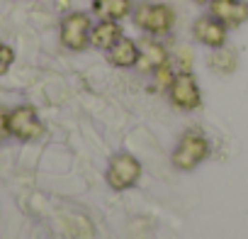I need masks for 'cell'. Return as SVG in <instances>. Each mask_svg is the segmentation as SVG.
Segmentation results:
<instances>
[{
  "instance_id": "obj_1",
  "label": "cell",
  "mask_w": 248,
  "mask_h": 239,
  "mask_svg": "<svg viewBox=\"0 0 248 239\" xmlns=\"http://www.w3.org/2000/svg\"><path fill=\"white\" fill-rule=\"evenodd\" d=\"M207 154H209V142L197 130H192V132L183 135V139H180V144H178V149L173 154V164L180 171H190L202 159H207Z\"/></svg>"
},
{
  "instance_id": "obj_2",
  "label": "cell",
  "mask_w": 248,
  "mask_h": 239,
  "mask_svg": "<svg viewBox=\"0 0 248 239\" xmlns=\"http://www.w3.org/2000/svg\"><path fill=\"white\" fill-rule=\"evenodd\" d=\"M134 22H137V27H141V30L149 32V34H166V32L173 27V22H175V13H173V8H168V5L144 3V5L137 8Z\"/></svg>"
},
{
  "instance_id": "obj_3",
  "label": "cell",
  "mask_w": 248,
  "mask_h": 239,
  "mask_svg": "<svg viewBox=\"0 0 248 239\" xmlns=\"http://www.w3.org/2000/svg\"><path fill=\"white\" fill-rule=\"evenodd\" d=\"M141 176V164L129 156V154H119L109 161L107 169V183L112 190H127L129 186H134Z\"/></svg>"
},
{
  "instance_id": "obj_4",
  "label": "cell",
  "mask_w": 248,
  "mask_h": 239,
  "mask_svg": "<svg viewBox=\"0 0 248 239\" xmlns=\"http://www.w3.org/2000/svg\"><path fill=\"white\" fill-rule=\"evenodd\" d=\"M61 42L73 49V51H80L88 47L90 42V17L85 13H73L68 15L63 22H61Z\"/></svg>"
},
{
  "instance_id": "obj_5",
  "label": "cell",
  "mask_w": 248,
  "mask_h": 239,
  "mask_svg": "<svg viewBox=\"0 0 248 239\" xmlns=\"http://www.w3.org/2000/svg\"><path fill=\"white\" fill-rule=\"evenodd\" d=\"M8 127L20 139H37L44 132V127H42V122L37 120V115H34L32 107H17L15 112H10L8 115Z\"/></svg>"
},
{
  "instance_id": "obj_6",
  "label": "cell",
  "mask_w": 248,
  "mask_h": 239,
  "mask_svg": "<svg viewBox=\"0 0 248 239\" xmlns=\"http://www.w3.org/2000/svg\"><path fill=\"white\" fill-rule=\"evenodd\" d=\"M168 90H170V100L178 107H183V110H195L200 105V88H197L195 78L190 73H185V71L173 78Z\"/></svg>"
},
{
  "instance_id": "obj_7",
  "label": "cell",
  "mask_w": 248,
  "mask_h": 239,
  "mask_svg": "<svg viewBox=\"0 0 248 239\" xmlns=\"http://www.w3.org/2000/svg\"><path fill=\"white\" fill-rule=\"evenodd\" d=\"M212 15L226 27H238L248 20V3L243 0H212Z\"/></svg>"
},
{
  "instance_id": "obj_8",
  "label": "cell",
  "mask_w": 248,
  "mask_h": 239,
  "mask_svg": "<svg viewBox=\"0 0 248 239\" xmlns=\"http://www.w3.org/2000/svg\"><path fill=\"white\" fill-rule=\"evenodd\" d=\"M192 32H195V39H200L207 47H221L226 42V25L219 22L217 17H200Z\"/></svg>"
},
{
  "instance_id": "obj_9",
  "label": "cell",
  "mask_w": 248,
  "mask_h": 239,
  "mask_svg": "<svg viewBox=\"0 0 248 239\" xmlns=\"http://www.w3.org/2000/svg\"><path fill=\"white\" fill-rule=\"evenodd\" d=\"M166 64H168V51L158 42L144 39L139 44V61H137V66L141 71H156V68H161Z\"/></svg>"
},
{
  "instance_id": "obj_10",
  "label": "cell",
  "mask_w": 248,
  "mask_h": 239,
  "mask_svg": "<svg viewBox=\"0 0 248 239\" xmlns=\"http://www.w3.org/2000/svg\"><path fill=\"white\" fill-rule=\"evenodd\" d=\"M107 59H109V64L122 66V68H127V66H137V61H139V44H134L132 39L119 37V39L109 47Z\"/></svg>"
},
{
  "instance_id": "obj_11",
  "label": "cell",
  "mask_w": 248,
  "mask_h": 239,
  "mask_svg": "<svg viewBox=\"0 0 248 239\" xmlns=\"http://www.w3.org/2000/svg\"><path fill=\"white\" fill-rule=\"evenodd\" d=\"M119 37H122V27H119L114 20H102L100 25L93 27V32H90V44L97 47V49H109Z\"/></svg>"
},
{
  "instance_id": "obj_12",
  "label": "cell",
  "mask_w": 248,
  "mask_h": 239,
  "mask_svg": "<svg viewBox=\"0 0 248 239\" xmlns=\"http://www.w3.org/2000/svg\"><path fill=\"white\" fill-rule=\"evenodd\" d=\"M93 8L102 20H122L129 15L132 0H95Z\"/></svg>"
},
{
  "instance_id": "obj_13",
  "label": "cell",
  "mask_w": 248,
  "mask_h": 239,
  "mask_svg": "<svg viewBox=\"0 0 248 239\" xmlns=\"http://www.w3.org/2000/svg\"><path fill=\"white\" fill-rule=\"evenodd\" d=\"M209 66H212L217 73H231V71L236 68V51H231V49H221V51L212 54Z\"/></svg>"
},
{
  "instance_id": "obj_14",
  "label": "cell",
  "mask_w": 248,
  "mask_h": 239,
  "mask_svg": "<svg viewBox=\"0 0 248 239\" xmlns=\"http://www.w3.org/2000/svg\"><path fill=\"white\" fill-rule=\"evenodd\" d=\"M13 59H15V54H13V49H10L8 44H3V42H0V73H5V71L10 68V64H13Z\"/></svg>"
},
{
  "instance_id": "obj_15",
  "label": "cell",
  "mask_w": 248,
  "mask_h": 239,
  "mask_svg": "<svg viewBox=\"0 0 248 239\" xmlns=\"http://www.w3.org/2000/svg\"><path fill=\"white\" fill-rule=\"evenodd\" d=\"M173 78H175V76L170 73L168 64H166V66H161V68H156V81H158V85H161V88H170Z\"/></svg>"
},
{
  "instance_id": "obj_16",
  "label": "cell",
  "mask_w": 248,
  "mask_h": 239,
  "mask_svg": "<svg viewBox=\"0 0 248 239\" xmlns=\"http://www.w3.org/2000/svg\"><path fill=\"white\" fill-rule=\"evenodd\" d=\"M10 132V127H8V115H5V110H0V137H5Z\"/></svg>"
},
{
  "instance_id": "obj_17",
  "label": "cell",
  "mask_w": 248,
  "mask_h": 239,
  "mask_svg": "<svg viewBox=\"0 0 248 239\" xmlns=\"http://www.w3.org/2000/svg\"><path fill=\"white\" fill-rule=\"evenodd\" d=\"M197 3H207V0H197Z\"/></svg>"
}]
</instances>
